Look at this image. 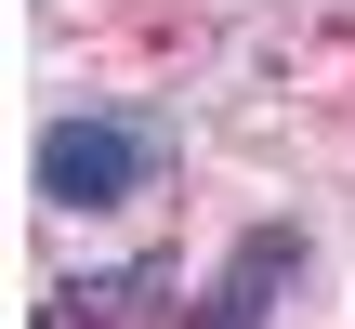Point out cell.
<instances>
[{
	"label": "cell",
	"mask_w": 355,
	"mask_h": 329,
	"mask_svg": "<svg viewBox=\"0 0 355 329\" xmlns=\"http://www.w3.org/2000/svg\"><path fill=\"white\" fill-rule=\"evenodd\" d=\"M132 185H145V132H132V119H66V132H40V198L105 211V198H132Z\"/></svg>",
	"instance_id": "1"
},
{
	"label": "cell",
	"mask_w": 355,
	"mask_h": 329,
	"mask_svg": "<svg viewBox=\"0 0 355 329\" xmlns=\"http://www.w3.org/2000/svg\"><path fill=\"white\" fill-rule=\"evenodd\" d=\"M290 264H303V237H290V224H250V237H237V264H224V290H211V317H198V329H263V317H277V290H290Z\"/></svg>",
	"instance_id": "2"
}]
</instances>
